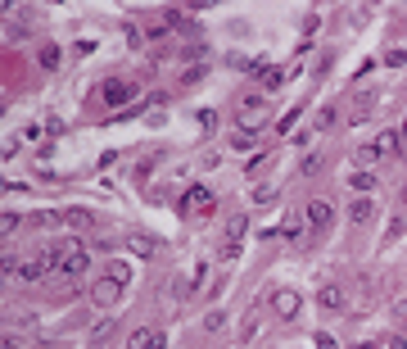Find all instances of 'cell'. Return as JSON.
I'll use <instances>...</instances> for the list:
<instances>
[{
  "mask_svg": "<svg viewBox=\"0 0 407 349\" xmlns=\"http://www.w3.org/2000/svg\"><path fill=\"white\" fill-rule=\"evenodd\" d=\"M54 273H59V245H41V250H36L32 259H23L19 282L36 286V282H45V277H54Z\"/></svg>",
  "mask_w": 407,
  "mask_h": 349,
  "instance_id": "obj_1",
  "label": "cell"
},
{
  "mask_svg": "<svg viewBox=\"0 0 407 349\" xmlns=\"http://www.w3.org/2000/svg\"><path fill=\"white\" fill-rule=\"evenodd\" d=\"M86 268H91V250H86L82 240H59V273L64 282H77V277H86Z\"/></svg>",
  "mask_w": 407,
  "mask_h": 349,
  "instance_id": "obj_2",
  "label": "cell"
},
{
  "mask_svg": "<svg viewBox=\"0 0 407 349\" xmlns=\"http://www.w3.org/2000/svg\"><path fill=\"white\" fill-rule=\"evenodd\" d=\"M245 231H249L245 213H236V218L222 227V250H217V259H222V263H240V254H245Z\"/></svg>",
  "mask_w": 407,
  "mask_h": 349,
  "instance_id": "obj_3",
  "label": "cell"
},
{
  "mask_svg": "<svg viewBox=\"0 0 407 349\" xmlns=\"http://www.w3.org/2000/svg\"><path fill=\"white\" fill-rule=\"evenodd\" d=\"M263 118H267V100L263 96H245L236 105V123H240V131H263Z\"/></svg>",
  "mask_w": 407,
  "mask_h": 349,
  "instance_id": "obj_4",
  "label": "cell"
},
{
  "mask_svg": "<svg viewBox=\"0 0 407 349\" xmlns=\"http://www.w3.org/2000/svg\"><path fill=\"white\" fill-rule=\"evenodd\" d=\"M303 218H308L312 231H331L335 227V204L326 195H312L308 204H303Z\"/></svg>",
  "mask_w": 407,
  "mask_h": 349,
  "instance_id": "obj_5",
  "label": "cell"
},
{
  "mask_svg": "<svg viewBox=\"0 0 407 349\" xmlns=\"http://www.w3.org/2000/svg\"><path fill=\"white\" fill-rule=\"evenodd\" d=\"M122 290H127V286H118L113 277H100V282L91 286V304H96V308H113L122 299Z\"/></svg>",
  "mask_w": 407,
  "mask_h": 349,
  "instance_id": "obj_6",
  "label": "cell"
},
{
  "mask_svg": "<svg viewBox=\"0 0 407 349\" xmlns=\"http://www.w3.org/2000/svg\"><path fill=\"white\" fill-rule=\"evenodd\" d=\"M204 282H208V263H195V268H190V277H186V282H177V286H172V295H177V299H182V304H186V299H195V295H199V286Z\"/></svg>",
  "mask_w": 407,
  "mask_h": 349,
  "instance_id": "obj_7",
  "label": "cell"
},
{
  "mask_svg": "<svg viewBox=\"0 0 407 349\" xmlns=\"http://www.w3.org/2000/svg\"><path fill=\"white\" fill-rule=\"evenodd\" d=\"M208 209H213V191H208V186H190V191L182 195V213L186 218H190V213H208Z\"/></svg>",
  "mask_w": 407,
  "mask_h": 349,
  "instance_id": "obj_8",
  "label": "cell"
},
{
  "mask_svg": "<svg viewBox=\"0 0 407 349\" xmlns=\"http://www.w3.org/2000/svg\"><path fill=\"white\" fill-rule=\"evenodd\" d=\"M127 349H168V331L163 327H140V331H131Z\"/></svg>",
  "mask_w": 407,
  "mask_h": 349,
  "instance_id": "obj_9",
  "label": "cell"
},
{
  "mask_svg": "<svg viewBox=\"0 0 407 349\" xmlns=\"http://www.w3.org/2000/svg\"><path fill=\"white\" fill-rule=\"evenodd\" d=\"M317 304H322V313H344V290L335 282H326L322 290H317Z\"/></svg>",
  "mask_w": 407,
  "mask_h": 349,
  "instance_id": "obj_10",
  "label": "cell"
},
{
  "mask_svg": "<svg viewBox=\"0 0 407 349\" xmlns=\"http://www.w3.org/2000/svg\"><path fill=\"white\" fill-rule=\"evenodd\" d=\"M272 308H276L280 317H294L299 313V295L289 290V286H280V290H272Z\"/></svg>",
  "mask_w": 407,
  "mask_h": 349,
  "instance_id": "obj_11",
  "label": "cell"
},
{
  "mask_svg": "<svg viewBox=\"0 0 407 349\" xmlns=\"http://www.w3.org/2000/svg\"><path fill=\"white\" fill-rule=\"evenodd\" d=\"M127 250L136 254V259H154V254H159V240H154V236H140V231H131V236H127Z\"/></svg>",
  "mask_w": 407,
  "mask_h": 349,
  "instance_id": "obj_12",
  "label": "cell"
},
{
  "mask_svg": "<svg viewBox=\"0 0 407 349\" xmlns=\"http://www.w3.org/2000/svg\"><path fill=\"white\" fill-rule=\"evenodd\" d=\"M303 231H308V218H303V213H285L280 236H285V240H303Z\"/></svg>",
  "mask_w": 407,
  "mask_h": 349,
  "instance_id": "obj_13",
  "label": "cell"
},
{
  "mask_svg": "<svg viewBox=\"0 0 407 349\" xmlns=\"http://www.w3.org/2000/svg\"><path fill=\"white\" fill-rule=\"evenodd\" d=\"M59 218H64V227H73V231H86L91 222H96L86 209H59Z\"/></svg>",
  "mask_w": 407,
  "mask_h": 349,
  "instance_id": "obj_14",
  "label": "cell"
},
{
  "mask_svg": "<svg viewBox=\"0 0 407 349\" xmlns=\"http://www.w3.org/2000/svg\"><path fill=\"white\" fill-rule=\"evenodd\" d=\"M371 213H375V204H371V195H358L353 204H349V218L362 227V222H371Z\"/></svg>",
  "mask_w": 407,
  "mask_h": 349,
  "instance_id": "obj_15",
  "label": "cell"
},
{
  "mask_svg": "<svg viewBox=\"0 0 407 349\" xmlns=\"http://www.w3.org/2000/svg\"><path fill=\"white\" fill-rule=\"evenodd\" d=\"M349 191H358V195L375 191V173H366V168H353V173H349Z\"/></svg>",
  "mask_w": 407,
  "mask_h": 349,
  "instance_id": "obj_16",
  "label": "cell"
},
{
  "mask_svg": "<svg viewBox=\"0 0 407 349\" xmlns=\"http://www.w3.org/2000/svg\"><path fill=\"white\" fill-rule=\"evenodd\" d=\"M375 154H380V159H389V154L394 150H403V141H398V131H380V136H375Z\"/></svg>",
  "mask_w": 407,
  "mask_h": 349,
  "instance_id": "obj_17",
  "label": "cell"
},
{
  "mask_svg": "<svg viewBox=\"0 0 407 349\" xmlns=\"http://www.w3.org/2000/svg\"><path fill=\"white\" fill-rule=\"evenodd\" d=\"M127 100H131L127 82H104V105H127Z\"/></svg>",
  "mask_w": 407,
  "mask_h": 349,
  "instance_id": "obj_18",
  "label": "cell"
},
{
  "mask_svg": "<svg viewBox=\"0 0 407 349\" xmlns=\"http://www.w3.org/2000/svg\"><path fill=\"white\" fill-rule=\"evenodd\" d=\"M104 277H113L118 286H127V282H131V263H127V259H109V273H104Z\"/></svg>",
  "mask_w": 407,
  "mask_h": 349,
  "instance_id": "obj_19",
  "label": "cell"
},
{
  "mask_svg": "<svg viewBox=\"0 0 407 349\" xmlns=\"http://www.w3.org/2000/svg\"><path fill=\"white\" fill-rule=\"evenodd\" d=\"M258 327H263V317H258L254 308H249V313L240 317V340H254V336H258Z\"/></svg>",
  "mask_w": 407,
  "mask_h": 349,
  "instance_id": "obj_20",
  "label": "cell"
},
{
  "mask_svg": "<svg viewBox=\"0 0 407 349\" xmlns=\"http://www.w3.org/2000/svg\"><path fill=\"white\" fill-rule=\"evenodd\" d=\"M59 59H64V55H59V45H41V55H36V64H41L45 73H54V68H59Z\"/></svg>",
  "mask_w": 407,
  "mask_h": 349,
  "instance_id": "obj_21",
  "label": "cell"
},
{
  "mask_svg": "<svg viewBox=\"0 0 407 349\" xmlns=\"http://www.w3.org/2000/svg\"><path fill=\"white\" fill-rule=\"evenodd\" d=\"M353 159H358V168H366V173H371V168L380 164V154H375V145H362V150H358Z\"/></svg>",
  "mask_w": 407,
  "mask_h": 349,
  "instance_id": "obj_22",
  "label": "cell"
},
{
  "mask_svg": "<svg viewBox=\"0 0 407 349\" xmlns=\"http://www.w3.org/2000/svg\"><path fill=\"white\" fill-rule=\"evenodd\" d=\"M276 87H285V68H267L263 73V91H276Z\"/></svg>",
  "mask_w": 407,
  "mask_h": 349,
  "instance_id": "obj_23",
  "label": "cell"
},
{
  "mask_svg": "<svg viewBox=\"0 0 407 349\" xmlns=\"http://www.w3.org/2000/svg\"><path fill=\"white\" fill-rule=\"evenodd\" d=\"M14 231H19V213H0V236H14Z\"/></svg>",
  "mask_w": 407,
  "mask_h": 349,
  "instance_id": "obj_24",
  "label": "cell"
},
{
  "mask_svg": "<svg viewBox=\"0 0 407 349\" xmlns=\"http://www.w3.org/2000/svg\"><path fill=\"white\" fill-rule=\"evenodd\" d=\"M109 336H113V317H109V322H100V327L91 331V345H104Z\"/></svg>",
  "mask_w": 407,
  "mask_h": 349,
  "instance_id": "obj_25",
  "label": "cell"
},
{
  "mask_svg": "<svg viewBox=\"0 0 407 349\" xmlns=\"http://www.w3.org/2000/svg\"><path fill=\"white\" fill-rule=\"evenodd\" d=\"M186 23V14L177 10V5H172V10H163V28H182Z\"/></svg>",
  "mask_w": 407,
  "mask_h": 349,
  "instance_id": "obj_26",
  "label": "cell"
},
{
  "mask_svg": "<svg viewBox=\"0 0 407 349\" xmlns=\"http://www.w3.org/2000/svg\"><path fill=\"white\" fill-rule=\"evenodd\" d=\"M276 200V186H258L254 191V204H272Z\"/></svg>",
  "mask_w": 407,
  "mask_h": 349,
  "instance_id": "obj_27",
  "label": "cell"
},
{
  "mask_svg": "<svg viewBox=\"0 0 407 349\" xmlns=\"http://www.w3.org/2000/svg\"><path fill=\"white\" fill-rule=\"evenodd\" d=\"M317 168H322V154L312 150V154H308V159H303V164H299V173H303V177H308V173H317Z\"/></svg>",
  "mask_w": 407,
  "mask_h": 349,
  "instance_id": "obj_28",
  "label": "cell"
},
{
  "mask_svg": "<svg viewBox=\"0 0 407 349\" xmlns=\"http://www.w3.org/2000/svg\"><path fill=\"white\" fill-rule=\"evenodd\" d=\"M199 77H204V68H186V73H182V87H195Z\"/></svg>",
  "mask_w": 407,
  "mask_h": 349,
  "instance_id": "obj_29",
  "label": "cell"
},
{
  "mask_svg": "<svg viewBox=\"0 0 407 349\" xmlns=\"http://www.w3.org/2000/svg\"><path fill=\"white\" fill-rule=\"evenodd\" d=\"M222 322H226V317H222V308H217V313H208V317H204V327H208V331H217V327H222Z\"/></svg>",
  "mask_w": 407,
  "mask_h": 349,
  "instance_id": "obj_30",
  "label": "cell"
},
{
  "mask_svg": "<svg viewBox=\"0 0 407 349\" xmlns=\"http://www.w3.org/2000/svg\"><path fill=\"white\" fill-rule=\"evenodd\" d=\"M317 349H340V340H335V336H326V331H322V336H317Z\"/></svg>",
  "mask_w": 407,
  "mask_h": 349,
  "instance_id": "obj_31",
  "label": "cell"
},
{
  "mask_svg": "<svg viewBox=\"0 0 407 349\" xmlns=\"http://www.w3.org/2000/svg\"><path fill=\"white\" fill-rule=\"evenodd\" d=\"M385 64H407V50H389V55H385Z\"/></svg>",
  "mask_w": 407,
  "mask_h": 349,
  "instance_id": "obj_32",
  "label": "cell"
},
{
  "mask_svg": "<svg viewBox=\"0 0 407 349\" xmlns=\"http://www.w3.org/2000/svg\"><path fill=\"white\" fill-rule=\"evenodd\" d=\"M0 345H5V349H23V340H19V336H14V331H10V336L0 340Z\"/></svg>",
  "mask_w": 407,
  "mask_h": 349,
  "instance_id": "obj_33",
  "label": "cell"
},
{
  "mask_svg": "<svg viewBox=\"0 0 407 349\" xmlns=\"http://www.w3.org/2000/svg\"><path fill=\"white\" fill-rule=\"evenodd\" d=\"M385 349H407V340H403V336H389V345H385Z\"/></svg>",
  "mask_w": 407,
  "mask_h": 349,
  "instance_id": "obj_34",
  "label": "cell"
},
{
  "mask_svg": "<svg viewBox=\"0 0 407 349\" xmlns=\"http://www.w3.org/2000/svg\"><path fill=\"white\" fill-rule=\"evenodd\" d=\"M398 141H403V150H407V118H403V127H398ZM398 150V154H403Z\"/></svg>",
  "mask_w": 407,
  "mask_h": 349,
  "instance_id": "obj_35",
  "label": "cell"
},
{
  "mask_svg": "<svg viewBox=\"0 0 407 349\" xmlns=\"http://www.w3.org/2000/svg\"><path fill=\"white\" fill-rule=\"evenodd\" d=\"M403 209H407V186H403Z\"/></svg>",
  "mask_w": 407,
  "mask_h": 349,
  "instance_id": "obj_36",
  "label": "cell"
},
{
  "mask_svg": "<svg viewBox=\"0 0 407 349\" xmlns=\"http://www.w3.org/2000/svg\"><path fill=\"white\" fill-rule=\"evenodd\" d=\"M358 349H375V345H358Z\"/></svg>",
  "mask_w": 407,
  "mask_h": 349,
  "instance_id": "obj_37",
  "label": "cell"
},
{
  "mask_svg": "<svg viewBox=\"0 0 407 349\" xmlns=\"http://www.w3.org/2000/svg\"><path fill=\"white\" fill-rule=\"evenodd\" d=\"M91 349H104V345H91Z\"/></svg>",
  "mask_w": 407,
  "mask_h": 349,
  "instance_id": "obj_38",
  "label": "cell"
},
{
  "mask_svg": "<svg viewBox=\"0 0 407 349\" xmlns=\"http://www.w3.org/2000/svg\"><path fill=\"white\" fill-rule=\"evenodd\" d=\"M403 159H407V150H403Z\"/></svg>",
  "mask_w": 407,
  "mask_h": 349,
  "instance_id": "obj_39",
  "label": "cell"
}]
</instances>
